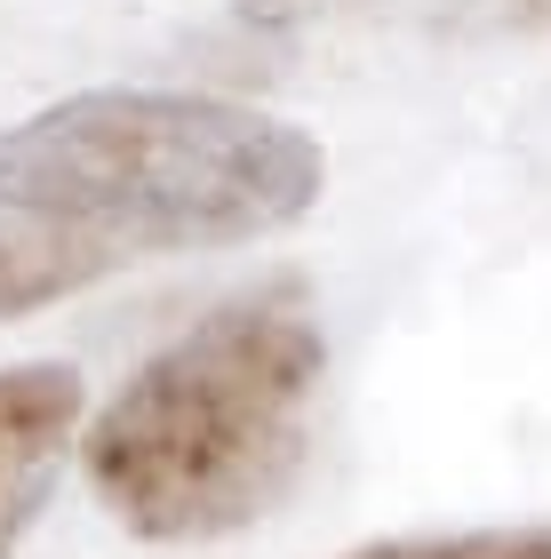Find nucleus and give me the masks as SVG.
<instances>
[{"instance_id": "obj_5", "label": "nucleus", "mask_w": 551, "mask_h": 559, "mask_svg": "<svg viewBox=\"0 0 551 559\" xmlns=\"http://www.w3.org/2000/svg\"><path fill=\"white\" fill-rule=\"evenodd\" d=\"M352 559H551V527H480V536H423V544H375Z\"/></svg>"}, {"instance_id": "obj_2", "label": "nucleus", "mask_w": 551, "mask_h": 559, "mask_svg": "<svg viewBox=\"0 0 551 559\" xmlns=\"http://www.w3.org/2000/svg\"><path fill=\"white\" fill-rule=\"evenodd\" d=\"M320 376L328 336L304 280L224 296L96 408L81 440L96 503L144 544H208L264 520L312 455Z\"/></svg>"}, {"instance_id": "obj_1", "label": "nucleus", "mask_w": 551, "mask_h": 559, "mask_svg": "<svg viewBox=\"0 0 551 559\" xmlns=\"http://www.w3.org/2000/svg\"><path fill=\"white\" fill-rule=\"evenodd\" d=\"M328 152L296 120L184 88H81L0 129V216L64 233L96 272L304 224Z\"/></svg>"}, {"instance_id": "obj_6", "label": "nucleus", "mask_w": 551, "mask_h": 559, "mask_svg": "<svg viewBox=\"0 0 551 559\" xmlns=\"http://www.w3.org/2000/svg\"><path fill=\"white\" fill-rule=\"evenodd\" d=\"M464 33H551V0H456Z\"/></svg>"}, {"instance_id": "obj_7", "label": "nucleus", "mask_w": 551, "mask_h": 559, "mask_svg": "<svg viewBox=\"0 0 551 559\" xmlns=\"http://www.w3.org/2000/svg\"><path fill=\"white\" fill-rule=\"evenodd\" d=\"M328 0H232V16L240 24H264V33H280V24H304V16H320Z\"/></svg>"}, {"instance_id": "obj_4", "label": "nucleus", "mask_w": 551, "mask_h": 559, "mask_svg": "<svg viewBox=\"0 0 551 559\" xmlns=\"http://www.w3.org/2000/svg\"><path fill=\"white\" fill-rule=\"evenodd\" d=\"M96 257H81L64 233H48L33 216H0V320H24L40 304H64L96 288Z\"/></svg>"}, {"instance_id": "obj_3", "label": "nucleus", "mask_w": 551, "mask_h": 559, "mask_svg": "<svg viewBox=\"0 0 551 559\" xmlns=\"http://www.w3.org/2000/svg\"><path fill=\"white\" fill-rule=\"evenodd\" d=\"M72 431H81V376L64 360L0 368V559L40 520V503L64 472Z\"/></svg>"}]
</instances>
